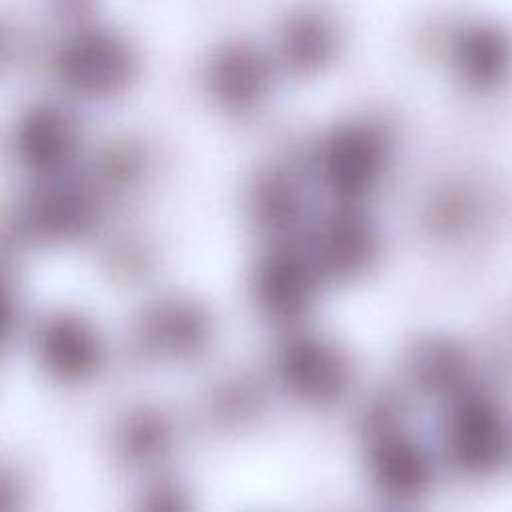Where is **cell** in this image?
Masks as SVG:
<instances>
[{"mask_svg": "<svg viewBox=\"0 0 512 512\" xmlns=\"http://www.w3.org/2000/svg\"><path fill=\"white\" fill-rule=\"evenodd\" d=\"M448 442L452 458L462 468L482 472L502 460L508 436L500 412L490 402L484 398H466L450 418Z\"/></svg>", "mask_w": 512, "mask_h": 512, "instance_id": "obj_1", "label": "cell"}, {"mask_svg": "<svg viewBox=\"0 0 512 512\" xmlns=\"http://www.w3.org/2000/svg\"><path fill=\"white\" fill-rule=\"evenodd\" d=\"M284 384L298 396L314 402L338 398L348 382V368L340 352L320 340H296L280 358Z\"/></svg>", "mask_w": 512, "mask_h": 512, "instance_id": "obj_2", "label": "cell"}, {"mask_svg": "<svg viewBox=\"0 0 512 512\" xmlns=\"http://www.w3.org/2000/svg\"><path fill=\"white\" fill-rule=\"evenodd\" d=\"M40 356L52 374L80 380L98 370L102 344L92 326L82 318L58 316L42 330Z\"/></svg>", "mask_w": 512, "mask_h": 512, "instance_id": "obj_3", "label": "cell"}, {"mask_svg": "<svg viewBox=\"0 0 512 512\" xmlns=\"http://www.w3.org/2000/svg\"><path fill=\"white\" fill-rule=\"evenodd\" d=\"M262 308L278 318L298 316L312 298V272L296 254L268 256L256 276Z\"/></svg>", "mask_w": 512, "mask_h": 512, "instance_id": "obj_4", "label": "cell"}, {"mask_svg": "<svg viewBox=\"0 0 512 512\" xmlns=\"http://www.w3.org/2000/svg\"><path fill=\"white\" fill-rule=\"evenodd\" d=\"M370 468L378 488L396 498H410L428 484V462L418 446L402 436H386L372 448Z\"/></svg>", "mask_w": 512, "mask_h": 512, "instance_id": "obj_5", "label": "cell"}, {"mask_svg": "<svg viewBox=\"0 0 512 512\" xmlns=\"http://www.w3.org/2000/svg\"><path fill=\"white\" fill-rule=\"evenodd\" d=\"M142 512H188L184 500L174 492H158L142 506Z\"/></svg>", "mask_w": 512, "mask_h": 512, "instance_id": "obj_6", "label": "cell"}]
</instances>
